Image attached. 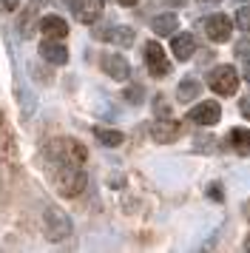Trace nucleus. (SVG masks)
I'll return each mask as SVG.
<instances>
[{
	"instance_id": "1",
	"label": "nucleus",
	"mask_w": 250,
	"mask_h": 253,
	"mask_svg": "<svg viewBox=\"0 0 250 253\" xmlns=\"http://www.w3.org/2000/svg\"><path fill=\"white\" fill-rule=\"evenodd\" d=\"M45 173H48V179L54 182V188L63 196H77L80 191L85 188V173H83V168L74 165V162L48 157V162H45Z\"/></svg>"
},
{
	"instance_id": "2",
	"label": "nucleus",
	"mask_w": 250,
	"mask_h": 253,
	"mask_svg": "<svg viewBox=\"0 0 250 253\" xmlns=\"http://www.w3.org/2000/svg\"><path fill=\"white\" fill-rule=\"evenodd\" d=\"M45 157H54V160H66V162H74V165H83L85 162V148L80 145L77 139L71 137H63V139H51L45 145Z\"/></svg>"
},
{
	"instance_id": "3",
	"label": "nucleus",
	"mask_w": 250,
	"mask_h": 253,
	"mask_svg": "<svg viewBox=\"0 0 250 253\" xmlns=\"http://www.w3.org/2000/svg\"><path fill=\"white\" fill-rule=\"evenodd\" d=\"M208 85H210V91L219 94V97H230V94H236L239 88V74L233 66H219L208 74Z\"/></svg>"
},
{
	"instance_id": "4",
	"label": "nucleus",
	"mask_w": 250,
	"mask_h": 253,
	"mask_svg": "<svg viewBox=\"0 0 250 253\" xmlns=\"http://www.w3.org/2000/svg\"><path fill=\"white\" fill-rule=\"evenodd\" d=\"M43 228H45V236L51 242H60V239H66V236H71V219L63 211H57V208H45Z\"/></svg>"
},
{
	"instance_id": "5",
	"label": "nucleus",
	"mask_w": 250,
	"mask_h": 253,
	"mask_svg": "<svg viewBox=\"0 0 250 253\" xmlns=\"http://www.w3.org/2000/svg\"><path fill=\"white\" fill-rule=\"evenodd\" d=\"M202 29H205V35H208V40H213V43H227L230 35H233V23H230V17H225V14L205 17Z\"/></svg>"
},
{
	"instance_id": "6",
	"label": "nucleus",
	"mask_w": 250,
	"mask_h": 253,
	"mask_svg": "<svg viewBox=\"0 0 250 253\" xmlns=\"http://www.w3.org/2000/svg\"><path fill=\"white\" fill-rule=\"evenodd\" d=\"M145 66L148 71L154 74V77H168L170 74V63L168 57H165V51H162V46L159 43H145Z\"/></svg>"
},
{
	"instance_id": "7",
	"label": "nucleus",
	"mask_w": 250,
	"mask_h": 253,
	"mask_svg": "<svg viewBox=\"0 0 250 253\" xmlns=\"http://www.w3.org/2000/svg\"><path fill=\"white\" fill-rule=\"evenodd\" d=\"M188 120H193L196 126H213V123L222 120V108H219V103L208 100V103H199L196 108H191Z\"/></svg>"
},
{
	"instance_id": "8",
	"label": "nucleus",
	"mask_w": 250,
	"mask_h": 253,
	"mask_svg": "<svg viewBox=\"0 0 250 253\" xmlns=\"http://www.w3.org/2000/svg\"><path fill=\"white\" fill-rule=\"evenodd\" d=\"M179 134H182V126L176 123V120H170V117H162V120H157V123L151 126L154 142H173Z\"/></svg>"
},
{
	"instance_id": "9",
	"label": "nucleus",
	"mask_w": 250,
	"mask_h": 253,
	"mask_svg": "<svg viewBox=\"0 0 250 253\" xmlns=\"http://www.w3.org/2000/svg\"><path fill=\"white\" fill-rule=\"evenodd\" d=\"M102 69H105V74L111 80H120V83L131 77V66H128V60L123 54H105L102 57Z\"/></svg>"
},
{
	"instance_id": "10",
	"label": "nucleus",
	"mask_w": 250,
	"mask_h": 253,
	"mask_svg": "<svg viewBox=\"0 0 250 253\" xmlns=\"http://www.w3.org/2000/svg\"><path fill=\"white\" fill-rule=\"evenodd\" d=\"M71 9L80 23H94L102 14V0H71Z\"/></svg>"
},
{
	"instance_id": "11",
	"label": "nucleus",
	"mask_w": 250,
	"mask_h": 253,
	"mask_svg": "<svg viewBox=\"0 0 250 253\" xmlns=\"http://www.w3.org/2000/svg\"><path fill=\"white\" fill-rule=\"evenodd\" d=\"M40 54H43V60H48L51 66H66L68 63V48L60 43V40H45L43 46H40Z\"/></svg>"
},
{
	"instance_id": "12",
	"label": "nucleus",
	"mask_w": 250,
	"mask_h": 253,
	"mask_svg": "<svg viewBox=\"0 0 250 253\" xmlns=\"http://www.w3.org/2000/svg\"><path fill=\"white\" fill-rule=\"evenodd\" d=\"M40 32L45 37H51V40H63L68 35V23L60 14H45L43 20H40Z\"/></svg>"
},
{
	"instance_id": "13",
	"label": "nucleus",
	"mask_w": 250,
	"mask_h": 253,
	"mask_svg": "<svg viewBox=\"0 0 250 253\" xmlns=\"http://www.w3.org/2000/svg\"><path fill=\"white\" fill-rule=\"evenodd\" d=\"M170 51L176 60H191V54L196 51V40L191 35H173L170 40Z\"/></svg>"
},
{
	"instance_id": "14",
	"label": "nucleus",
	"mask_w": 250,
	"mask_h": 253,
	"mask_svg": "<svg viewBox=\"0 0 250 253\" xmlns=\"http://www.w3.org/2000/svg\"><path fill=\"white\" fill-rule=\"evenodd\" d=\"M48 0H32L29 6H26V12H23V23H20V35L23 37H32L34 29H40V26H34V17H37V12L43 9Z\"/></svg>"
},
{
	"instance_id": "15",
	"label": "nucleus",
	"mask_w": 250,
	"mask_h": 253,
	"mask_svg": "<svg viewBox=\"0 0 250 253\" xmlns=\"http://www.w3.org/2000/svg\"><path fill=\"white\" fill-rule=\"evenodd\" d=\"M100 40H111V43H120V46H131L134 43V32L125 29V26H111L108 32H94Z\"/></svg>"
},
{
	"instance_id": "16",
	"label": "nucleus",
	"mask_w": 250,
	"mask_h": 253,
	"mask_svg": "<svg viewBox=\"0 0 250 253\" xmlns=\"http://www.w3.org/2000/svg\"><path fill=\"white\" fill-rule=\"evenodd\" d=\"M196 97H202V83L196 80V77H185L179 83V88H176V100L179 103H191Z\"/></svg>"
},
{
	"instance_id": "17",
	"label": "nucleus",
	"mask_w": 250,
	"mask_h": 253,
	"mask_svg": "<svg viewBox=\"0 0 250 253\" xmlns=\"http://www.w3.org/2000/svg\"><path fill=\"white\" fill-rule=\"evenodd\" d=\"M230 145H233L236 154L250 157V128H233L230 131Z\"/></svg>"
},
{
	"instance_id": "18",
	"label": "nucleus",
	"mask_w": 250,
	"mask_h": 253,
	"mask_svg": "<svg viewBox=\"0 0 250 253\" xmlns=\"http://www.w3.org/2000/svg\"><path fill=\"white\" fill-rule=\"evenodd\" d=\"M179 26V20H176V14H159V17H154V35H159V37H168V35H173V29Z\"/></svg>"
},
{
	"instance_id": "19",
	"label": "nucleus",
	"mask_w": 250,
	"mask_h": 253,
	"mask_svg": "<svg viewBox=\"0 0 250 253\" xmlns=\"http://www.w3.org/2000/svg\"><path fill=\"white\" fill-rule=\"evenodd\" d=\"M94 137L100 139L102 145H108V148H117V145L125 142V137L120 131H114V128H94Z\"/></svg>"
},
{
	"instance_id": "20",
	"label": "nucleus",
	"mask_w": 250,
	"mask_h": 253,
	"mask_svg": "<svg viewBox=\"0 0 250 253\" xmlns=\"http://www.w3.org/2000/svg\"><path fill=\"white\" fill-rule=\"evenodd\" d=\"M236 23H239V29L250 32V6H242V9L236 12Z\"/></svg>"
},
{
	"instance_id": "21",
	"label": "nucleus",
	"mask_w": 250,
	"mask_h": 253,
	"mask_svg": "<svg viewBox=\"0 0 250 253\" xmlns=\"http://www.w3.org/2000/svg\"><path fill=\"white\" fill-rule=\"evenodd\" d=\"M125 100L131 105H139L142 103V88L139 85H131V88H125Z\"/></svg>"
},
{
	"instance_id": "22",
	"label": "nucleus",
	"mask_w": 250,
	"mask_h": 253,
	"mask_svg": "<svg viewBox=\"0 0 250 253\" xmlns=\"http://www.w3.org/2000/svg\"><path fill=\"white\" fill-rule=\"evenodd\" d=\"M239 111L245 114V120H250V97H245V100L239 103Z\"/></svg>"
},
{
	"instance_id": "23",
	"label": "nucleus",
	"mask_w": 250,
	"mask_h": 253,
	"mask_svg": "<svg viewBox=\"0 0 250 253\" xmlns=\"http://www.w3.org/2000/svg\"><path fill=\"white\" fill-rule=\"evenodd\" d=\"M0 3H3V6H6V9H9V12H14V9H17V6H20V0H0Z\"/></svg>"
},
{
	"instance_id": "24",
	"label": "nucleus",
	"mask_w": 250,
	"mask_h": 253,
	"mask_svg": "<svg viewBox=\"0 0 250 253\" xmlns=\"http://www.w3.org/2000/svg\"><path fill=\"white\" fill-rule=\"evenodd\" d=\"M210 199H222V191H219V185H210Z\"/></svg>"
},
{
	"instance_id": "25",
	"label": "nucleus",
	"mask_w": 250,
	"mask_h": 253,
	"mask_svg": "<svg viewBox=\"0 0 250 253\" xmlns=\"http://www.w3.org/2000/svg\"><path fill=\"white\" fill-rule=\"evenodd\" d=\"M242 71H245V80L250 83V60H245V69H242Z\"/></svg>"
},
{
	"instance_id": "26",
	"label": "nucleus",
	"mask_w": 250,
	"mask_h": 253,
	"mask_svg": "<svg viewBox=\"0 0 250 253\" xmlns=\"http://www.w3.org/2000/svg\"><path fill=\"white\" fill-rule=\"evenodd\" d=\"M117 3H120V6H136L139 0H117Z\"/></svg>"
},
{
	"instance_id": "27",
	"label": "nucleus",
	"mask_w": 250,
	"mask_h": 253,
	"mask_svg": "<svg viewBox=\"0 0 250 253\" xmlns=\"http://www.w3.org/2000/svg\"><path fill=\"white\" fill-rule=\"evenodd\" d=\"M199 3H219V0H199Z\"/></svg>"
},
{
	"instance_id": "28",
	"label": "nucleus",
	"mask_w": 250,
	"mask_h": 253,
	"mask_svg": "<svg viewBox=\"0 0 250 253\" xmlns=\"http://www.w3.org/2000/svg\"><path fill=\"white\" fill-rule=\"evenodd\" d=\"M245 248H248V251H250V239H248V242H245Z\"/></svg>"
}]
</instances>
